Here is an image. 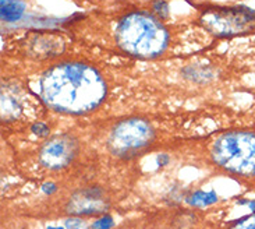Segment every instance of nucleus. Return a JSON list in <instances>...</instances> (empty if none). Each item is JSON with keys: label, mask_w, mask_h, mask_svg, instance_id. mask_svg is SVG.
<instances>
[{"label": "nucleus", "mask_w": 255, "mask_h": 229, "mask_svg": "<svg viewBox=\"0 0 255 229\" xmlns=\"http://www.w3.org/2000/svg\"><path fill=\"white\" fill-rule=\"evenodd\" d=\"M41 95L45 104L63 114L91 112L106 95L102 76L88 64L66 62L53 66L41 78Z\"/></svg>", "instance_id": "1"}, {"label": "nucleus", "mask_w": 255, "mask_h": 229, "mask_svg": "<svg viewBox=\"0 0 255 229\" xmlns=\"http://www.w3.org/2000/svg\"><path fill=\"white\" fill-rule=\"evenodd\" d=\"M215 167L240 182L255 180V132L233 130L215 137L208 147Z\"/></svg>", "instance_id": "2"}, {"label": "nucleus", "mask_w": 255, "mask_h": 229, "mask_svg": "<svg viewBox=\"0 0 255 229\" xmlns=\"http://www.w3.org/2000/svg\"><path fill=\"white\" fill-rule=\"evenodd\" d=\"M116 41L124 52L152 59L162 55L169 42V34L161 21L148 13H131L123 17L116 28Z\"/></svg>", "instance_id": "3"}, {"label": "nucleus", "mask_w": 255, "mask_h": 229, "mask_svg": "<svg viewBox=\"0 0 255 229\" xmlns=\"http://www.w3.org/2000/svg\"><path fill=\"white\" fill-rule=\"evenodd\" d=\"M201 21L219 37H230L255 30V11L247 7H219L205 11Z\"/></svg>", "instance_id": "4"}, {"label": "nucleus", "mask_w": 255, "mask_h": 229, "mask_svg": "<svg viewBox=\"0 0 255 229\" xmlns=\"http://www.w3.org/2000/svg\"><path fill=\"white\" fill-rule=\"evenodd\" d=\"M153 130L148 122L143 119L124 120L116 126L110 135V147L119 154H134L151 143Z\"/></svg>", "instance_id": "5"}, {"label": "nucleus", "mask_w": 255, "mask_h": 229, "mask_svg": "<svg viewBox=\"0 0 255 229\" xmlns=\"http://www.w3.org/2000/svg\"><path fill=\"white\" fill-rule=\"evenodd\" d=\"M74 144L66 137H56L48 141L41 151V162L49 169H60L72 162Z\"/></svg>", "instance_id": "6"}, {"label": "nucleus", "mask_w": 255, "mask_h": 229, "mask_svg": "<svg viewBox=\"0 0 255 229\" xmlns=\"http://www.w3.org/2000/svg\"><path fill=\"white\" fill-rule=\"evenodd\" d=\"M106 204L105 194L99 189H88L82 190L72 198L70 211L78 215L96 214L106 209Z\"/></svg>", "instance_id": "7"}, {"label": "nucleus", "mask_w": 255, "mask_h": 229, "mask_svg": "<svg viewBox=\"0 0 255 229\" xmlns=\"http://www.w3.org/2000/svg\"><path fill=\"white\" fill-rule=\"evenodd\" d=\"M63 48V42L59 38L55 37H38L36 39L32 41L31 51L35 53L38 57H48L52 55L61 52Z\"/></svg>", "instance_id": "8"}, {"label": "nucleus", "mask_w": 255, "mask_h": 229, "mask_svg": "<svg viewBox=\"0 0 255 229\" xmlns=\"http://www.w3.org/2000/svg\"><path fill=\"white\" fill-rule=\"evenodd\" d=\"M25 10V4L20 0H1V20L13 21L20 20Z\"/></svg>", "instance_id": "9"}, {"label": "nucleus", "mask_w": 255, "mask_h": 229, "mask_svg": "<svg viewBox=\"0 0 255 229\" xmlns=\"http://www.w3.org/2000/svg\"><path fill=\"white\" fill-rule=\"evenodd\" d=\"M216 200V196L214 193H197L194 196V201L195 204L201 203V204H209V203H214Z\"/></svg>", "instance_id": "10"}, {"label": "nucleus", "mask_w": 255, "mask_h": 229, "mask_svg": "<svg viewBox=\"0 0 255 229\" xmlns=\"http://www.w3.org/2000/svg\"><path fill=\"white\" fill-rule=\"evenodd\" d=\"M232 229H255V212L253 215L241 219L238 224H236Z\"/></svg>", "instance_id": "11"}, {"label": "nucleus", "mask_w": 255, "mask_h": 229, "mask_svg": "<svg viewBox=\"0 0 255 229\" xmlns=\"http://www.w3.org/2000/svg\"><path fill=\"white\" fill-rule=\"evenodd\" d=\"M153 10L156 11V14H158L159 17L164 19V17L167 16V13H169L167 3L164 1V0H156V1L153 3Z\"/></svg>", "instance_id": "12"}, {"label": "nucleus", "mask_w": 255, "mask_h": 229, "mask_svg": "<svg viewBox=\"0 0 255 229\" xmlns=\"http://www.w3.org/2000/svg\"><path fill=\"white\" fill-rule=\"evenodd\" d=\"M66 228L67 229H87V225L85 222L81 221V219L77 218H72L66 221Z\"/></svg>", "instance_id": "13"}, {"label": "nucleus", "mask_w": 255, "mask_h": 229, "mask_svg": "<svg viewBox=\"0 0 255 229\" xmlns=\"http://www.w3.org/2000/svg\"><path fill=\"white\" fill-rule=\"evenodd\" d=\"M113 225V221L110 217H105V218H101L99 221H96L93 224L92 229H109Z\"/></svg>", "instance_id": "14"}, {"label": "nucleus", "mask_w": 255, "mask_h": 229, "mask_svg": "<svg viewBox=\"0 0 255 229\" xmlns=\"http://www.w3.org/2000/svg\"><path fill=\"white\" fill-rule=\"evenodd\" d=\"M32 132H34L35 134L43 137V135H48V133H49V127L45 125V123H41V122H39V123L32 126Z\"/></svg>", "instance_id": "15"}, {"label": "nucleus", "mask_w": 255, "mask_h": 229, "mask_svg": "<svg viewBox=\"0 0 255 229\" xmlns=\"http://www.w3.org/2000/svg\"><path fill=\"white\" fill-rule=\"evenodd\" d=\"M53 190H56V188H55L53 183H46V185L43 186V191H45V193H52Z\"/></svg>", "instance_id": "16"}, {"label": "nucleus", "mask_w": 255, "mask_h": 229, "mask_svg": "<svg viewBox=\"0 0 255 229\" xmlns=\"http://www.w3.org/2000/svg\"><path fill=\"white\" fill-rule=\"evenodd\" d=\"M51 229H61V228H51Z\"/></svg>", "instance_id": "17"}]
</instances>
